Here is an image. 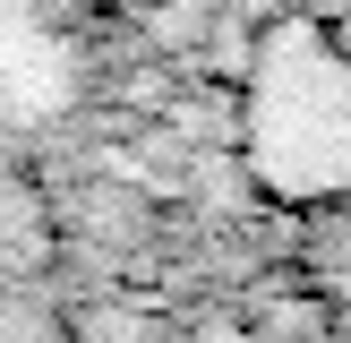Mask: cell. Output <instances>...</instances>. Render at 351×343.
<instances>
[{
    "label": "cell",
    "mask_w": 351,
    "mask_h": 343,
    "mask_svg": "<svg viewBox=\"0 0 351 343\" xmlns=\"http://www.w3.org/2000/svg\"><path fill=\"white\" fill-rule=\"evenodd\" d=\"M240 335H249V343H351V335H343V318L300 283V274L257 292V300L240 309Z\"/></svg>",
    "instance_id": "obj_1"
},
{
    "label": "cell",
    "mask_w": 351,
    "mask_h": 343,
    "mask_svg": "<svg viewBox=\"0 0 351 343\" xmlns=\"http://www.w3.org/2000/svg\"><path fill=\"white\" fill-rule=\"evenodd\" d=\"M300 283L317 292L351 335V206H317L300 232Z\"/></svg>",
    "instance_id": "obj_2"
}]
</instances>
